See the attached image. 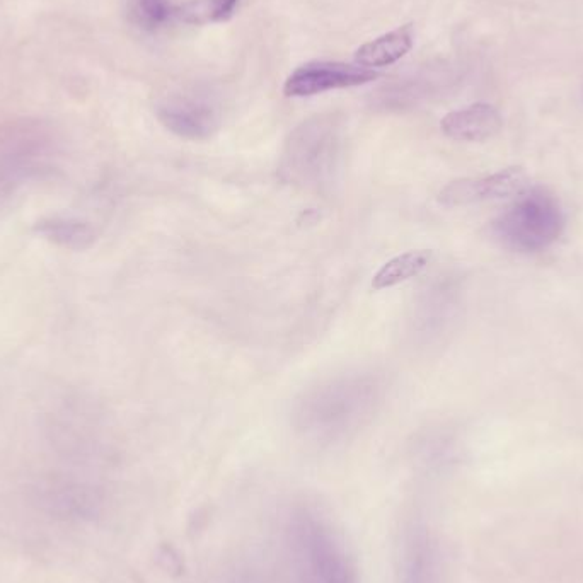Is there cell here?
<instances>
[{
	"instance_id": "obj_1",
	"label": "cell",
	"mask_w": 583,
	"mask_h": 583,
	"mask_svg": "<svg viewBox=\"0 0 583 583\" xmlns=\"http://www.w3.org/2000/svg\"><path fill=\"white\" fill-rule=\"evenodd\" d=\"M282 555L289 583H358L347 544L316 508L299 505L287 514Z\"/></svg>"
},
{
	"instance_id": "obj_2",
	"label": "cell",
	"mask_w": 583,
	"mask_h": 583,
	"mask_svg": "<svg viewBox=\"0 0 583 583\" xmlns=\"http://www.w3.org/2000/svg\"><path fill=\"white\" fill-rule=\"evenodd\" d=\"M565 224V212L555 195L534 188L522 193L514 205L493 220L491 234L503 248L515 253H539L560 239Z\"/></svg>"
},
{
	"instance_id": "obj_3",
	"label": "cell",
	"mask_w": 583,
	"mask_h": 583,
	"mask_svg": "<svg viewBox=\"0 0 583 583\" xmlns=\"http://www.w3.org/2000/svg\"><path fill=\"white\" fill-rule=\"evenodd\" d=\"M338 132L331 118H314L290 135L283 173L297 183H318L335 166Z\"/></svg>"
},
{
	"instance_id": "obj_4",
	"label": "cell",
	"mask_w": 583,
	"mask_h": 583,
	"mask_svg": "<svg viewBox=\"0 0 583 583\" xmlns=\"http://www.w3.org/2000/svg\"><path fill=\"white\" fill-rule=\"evenodd\" d=\"M379 79V72L343 62H311L301 65L285 81L287 98H309L335 89L364 86Z\"/></svg>"
},
{
	"instance_id": "obj_5",
	"label": "cell",
	"mask_w": 583,
	"mask_h": 583,
	"mask_svg": "<svg viewBox=\"0 0 583 583\" xmlns=\"http://www.w3.org/2000/svg\"><path fill=\"white\" fill-rule=\"evenodd\" d=\"M399 583H444L439 539L423 522L406 529L399 548Z\"/></svg>"
},
{
	"instance_id": "obj_6",
	"label": "cell",
	"mask_w": 583,
	"mask_h": 583,
	"mask_svg": "<svg viewBox=\"0 0 583 583\" xmlns=\"http://www.w3.org/2000/svg\"><path fill=\"white\" fill-rule=\"evenodd\" d=\"M159 122L169 132L186 140H207L220 127V113L215 104L190 94H173L157 106Z\"/></svg>"
},
{
	"instance_id": "obj_7",
	"label": "cell",
	"mask_w": 583,
	"mask_h": 583,
	"mask_svg": "<svg viewBox=\"0 0 583 583\" xmlns=\"http://www.w3.org/2000/svg\"><path fill=\"white\" fill-rule=\"evenodd\" d=\"M527 176L524 168H507L480 178H462L452 181L439 193L444 207H464L473 203L500 200L519 195L526 190Z\"/></svg>"
},
{
	"instance_id": "obj_8",
	"label": "cell",
	"mask_w": 583,
	"mask_h": 583,
	"mask_svg": "<svg viewBox=\"0 0 583 583\" xmlns=\"http://www.w3.org/2000/svg\"><path fill=\"white\" fill-rule=\"evenodd\" d=\"M36 502L60 519L84 520L98 514L99 495L93 486L69 476H50L35 488Z\"/></svg>"
},
{
	"instance_id": "obj_9",
	"label": "cell",
	"mask_w": 583,
	"mask_h": 583,
	"mask_svg": "<svg viewBox=\"0 0 583 583\" xmlns=\"http://www.w3.org/2000/svg\"><path fill=\"white\" fill-rule=\"evenodd\" d=\"M48 171V157L41 145H16L0 154V202Z\"/></svg>"
},
{
	"instance_id": "obj_10",
	"label": "cell",
	"mask_w": 583,
	"mask_h": 583,
	"mask_svg": "<svg viewBox=\"0 0 583 583\" xmlns=\"http://www.w3.org/2000/svg\"><path fill=\"white\" fill-rule=\"evenodd\" d=\"M440 128L452 140L485 142L500 133L503 118L495 106L476 103L445 115L440 122Z\"/></svg>"
},
{
	"instance_id": "obj_11",
	"label": "cell",
	"mask_w": 583,
	"mask_h": 583,
	"mask_svg": "<svg viewBox=\"0 0 583 583\" xmlns=\"http://www.w3.org/2000/svg\"><path fill=\"white\" fill-rule=\"evenodd\" d=\"M415 43L413 24H405L365 43L355 52V64L365 69H382L396 64L411 52Z\"/></svg>"
},
{
	"instance_id": "obj_12",
	"label": "cell",
	"mask_w": 583,
	"mask_h": 583,
	"mask_svg": "<svg viewBox=\"0 0 583 583\" xmlns=\"http://www.w3.org/2000/svg\"><path fill=\"white\" fill-rule=\"evenodd\" d=\"M38 236L69 251H84L96 243V229L87 220L69 215H50L35 224Z\"/></svg>"
},
{
	"instance_id": "obj_13",
	"label": "cell",
	"mask_w": 583,
	"mask_h": 583,
	"mask_svg": "<svg viewBox=\"0 0 583 583\" xmlns=\"http://www.w3.org/2000/svg\"><path fill=\"white\" fill-rule=\"evenodd\" d=\"M432 256V251L428 249H416V251L399 254L393 260L387 261L386 265H382L381 270L374 275L372 289H391L399 283L418 277L430 265Z\"/></svg>"
},
{
	"instance_id": "obj_14",
	"label": "cell",
	"mask_w": 583,
	"mask_h": 583,
	"mask_svg": "<svg viewBox=\"0 0 583 583\" xmlns=\"http://www.w3.org/2000/svg\"><path fill=\"white\" fill-rule=\"evenodd\" d=\"M239 0H190L176 7L174 16L185 24L224 23L234 16Z\"/></svg>"
},
{
	"instance_id": "obj_15",
	"label": "cell",
	"mask_w": 583,
	"mask_h": 583,
	"mask_svg": "<svg viewBox=\"0 0 583 583\" xmlns=\"http://www.w3.org/2000/svg\"><path fill=\"white\" fill-rule=\"evenodd\" d=\"M176 7H173L171 0H132L130 2V14L133 21L139 24L140 28L154 29L161 28L173 18Z\"/></svg>"
}]
</instances>
